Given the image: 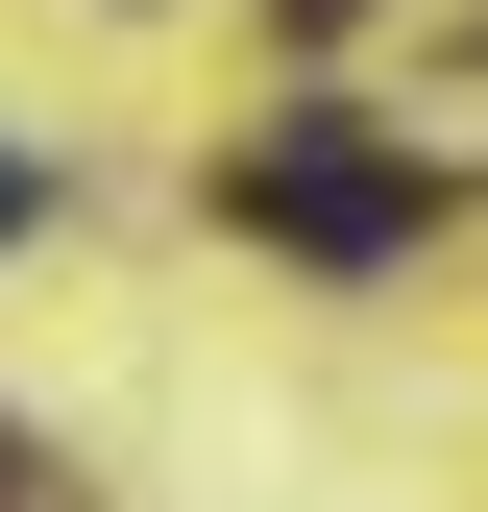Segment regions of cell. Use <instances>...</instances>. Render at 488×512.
Returning a JSON list of instances; mask_svg holds the SVG:
<instances>
[{
	"label": "cell",
	"instance_id": "obj_1",
	"mask_svg": "<svg viewBox=\"0 0 488 512\" xmlns=\"http://www.w3.org/2000/svg\"><path fill=\"white\" fill-rule=\"evenodd\" d=\"M220 220H269V244H318V269H391V244L440 220V196H415L391 147H342V122H293V147H244V171H220Z\"/></svg>",
	"mask_w": 488,
	"mask_h": 512
},
{
	"label": "cell",
	"instance_id": "obj_2",
	"mask_svg": "<svg viewBox=\"0 0 488 512\" xmlns=\"http://www.w3.org/2000/svg\"><path fill=\"white\" fill-rule=\"evenodd\" d=\"M25 220H49V171H25V147H0V244H25Z\"/></svg>",
	"mask_w": 488,
	"mask_h": 512
},
{
	"label": "cell",
	"instance_id": "obj_3",
	"mask_svg": "<svg viewBox=\"0 0 488 512\" xmlns=\"http://www.w3.org/2000/svg\"><path fill=\"white\" fill-rule=\"evenodd\" d=\"M0 512H49V488H25V439H0Z\"/></svg>",
	"mask_w": 488,
	"mask_h": 512
},
{
	"label": "cell",
	"instance_id": "obj_4",
	"mask_svg": "<svg viewBox=\"0 0 488 512\" xmlns=\"http://www.w3.org/2000/svg\"><path fill=\"white\" fill-rule=\"evenodd\" d=\"M293 25H342V0H293Z\"/></svg>",
	"mask_w": 488,
	"mask_h": 512
}]
</instances>
